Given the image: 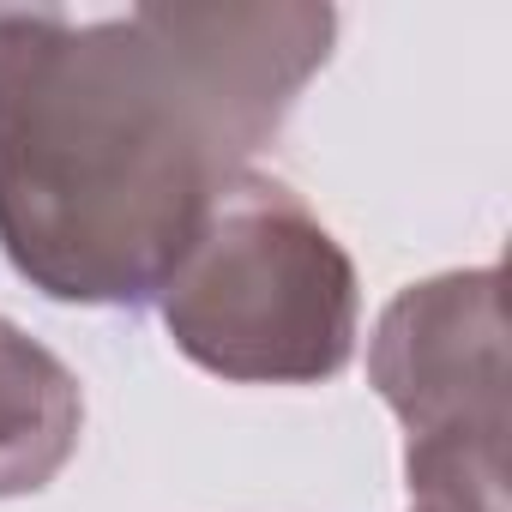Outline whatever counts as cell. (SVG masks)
Returning <instances> with one entry per match:
<instances>
[{"mask_svg": "<svg viewBox=\"0 0 512 512\" xmlns=\"http://www.w3.org/2000/svg\"><path fill=\"white\" fill-rule=\"evenodd\" d=\"M326 7H0V247L55 302H151L326 67Z\"/></svg>", "mask_w": 512, "mask_h": 512, "instance_id": "6da1fadb", "label": "cell"}, {"mask_svg": "<svg viewBox=\"0 0 512 512\" xmlns=\"http://www.w3.org/2000/svg\"><path fill=\"white\" fill-rule=\"evenodd\" d=\"M169 338L223 380L314 386L356 350V272L272 175H235L157 290Z\"/></svg>", "mask_w": 512, "mask_h": 512, "instance_id": "7a4b0ae2", "label": "cell"}, {"mask_svg": "<svg viewBox=\"0 0 512 512\" xmlns=\"http://www.w3.org/2000/svg\"><path fill=\"white\" fill-rule=\"evenodd\" d=\"M368 374L404 422L410 500L440 512H506L500 272L410 284L380 314Z\"/></svg>", "mask_w": 512, "mask_h": 512, "instance_id": "3957f363", "label": "cell"}, {"mask_svg": "<svg viewBox=\"0 0 512 512\" xmlns=\"http://www.w3.org/2000/svg\"><path fill=\"white\" fill-rule=\"evenodd\" d=\"M85 428V392L61 356L0 320V500L49 488Z\"/></svg>", "mask_w": 512, "mask_h": 512, "instance_id": "277c9868", "label": "cell"}, {"mask_svg": "<svg viewBox=\"0 0 512 512\" xmlns=\"http://www.w3.org/2000/svg\"><path fill=\"white\" fill-rule=\"evenodd\" d=\"M410 512H440V506H410Z\"/></svg>", "mask_w": 512, "mask_h": 512, "instance_id": "5b68a950", "label": "cell"}]
</instances>
